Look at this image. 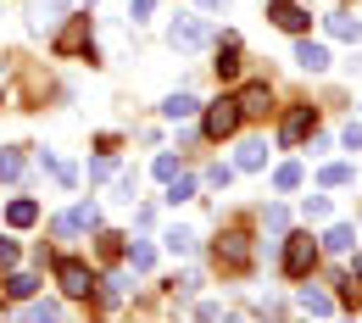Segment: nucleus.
<instances>
[{
    "label": "nucleus",
    "mask_w": 362,
    "mask_h": 323,
    "mask_svg": "<svg viewBox=\"0 0 362 323\" xmlns=\"http://www.w3.org/2000/svg\"><path fill=\"white\" fill-rule=\"evenodd\" d=\"M223 312H228L223 301H201V307H195V318H223Z\"/></svg>",
    "instance_id": "nucleus-37"
},
{
    "label": "nucleus",
    "mask_w": 362,
    "mask_h": 323,
    "mask_svg": "<svg viewBox=\"0 0 362 323\" xmlns=\"http://www.w3.org/2000/svg\"><path fill=\"white\" fill-rule=\"evenodd\" d=\"M201 6H228V0H201Z\"/></svg>",
    "instance_id": "nucleus-38"
},
{
    "label": "nucleus",
    "mask_w": 362,
    "mask_h": 323,
    "mask_svg": "<svg viewBox=\"0 0 362 323\" xmlns=\"http://www.w3.org/2000/svg\"><path fill=\"white\" fill-rule=\"evenodd\" d=\"M6 223H11V229H34V223H40V206H34L28 195H17V201L6 206Z\"/></svg>",
    "instance_id": "nucleus-12"
},
{
    "label": "nucleus",
    "mask_w": 362,
    "mask_h": 323,
    "mask_svg": "<svg viewBox=\"0 0 362 323\" xmlns=\"http://www.w3.org/2000/svg\"><path fill=\"white\" fill-rule=\"evenodd\" d=\"M34 6H40V17H67V6H73V0H34Z\"/></svg>",
    "instance_id": "nucleus-31"
},
{
    "label": "nucleus",
    "mask_w": 362,
    "mask_h": 323,
    "mask_svg": "<svg viewBox=\"0 0 362 323\" xmlns=\"http://www.w3.org/2000/svg\"><path fill=\"white\" fill-rule=\"evenodd\" d=\"M11 179H23V156L17 151H0V184H11Z\"/></svg>",
    "instance_id": "nucleus-24"
},
{
    "label": "nucleus",
    "mask_w": 362,
    "mask_h": 323,
    "mask_svg": "<svg viewBox=\"0 0 362 323\" xmlns=\"http://www.w3.org/2000/svg\"><path fill=\"white\" fill-rule=\"evenodd\" d=\"M301 312H307V318H329V312H334V301H329L323 290L307 284V290H301Z\"/></svg>",
    "instance_id": "nucleus-18"
},
{
    "label": "nucleus",
    "mask_w": 362,
    "mask_h": 323,
    "mask_svg": "<svg viewBox=\"0 0 362 323\" xmlns=\"http://www.w3.org/2000/svg\"><path fill=\"white\" fill-rule=\"evenodd\" d=\"M273 189H301V162H284V168H273Z\"/></svg>",
    "instance_id": "nucleus-22"
},
{
    "label": "nucleus",
    "mask_w": 362,
    "mask_h": 323,
    "mask_svg": "<svg viewBox=\"0 0 362 323\" xmlns=\"http://www.w3.org/2000/svg\"><path fill=\"white\" fill-rule=\"evenodd\" d=\"M151 11H156V0H129V17H134V23H145Z\"/></svg>",
    "instance_id": "nucleus-35"
},
{
    "label": "nucleus",
    "mask_w": 362,
    "mask_h": 323,
    "mask_svg": "<svg viewBox=\"0 0 362 323\" xmlns=\"http://www.w3.org/2000/svg\"><path fill=\"white\" fill-rule=\"evenodd\" d=\"M123 257H129V268H134V274H151V268H156V251H151L145 240H129V251H123Z\"/></svg>",
    "instance_id": "nucleus-19"
},
{
    "label": "nucleus",
    "mask_w": 362,
    "mask_h": 323,
    "mask_svg": "<svg viewBox=\"0 0 362 323\" xmlns=\"http://www.w3.org/2000/svg\"><path fill=\"white\" fill-rule=\"evenodd\" d=\"M6 295H17V301L34 295V278H28V274H11V278H6Z\"/></svg>",
    "instance_id": "nucleus-28"
},
{
    "label": "nucleus",
    "mask_w": 362,
    "mask_h": 323,
    "mask_svg": "<svg viewBox=\"0 0 362 323\" xmlns=\"http://www.w3.org/2000/svg\"><path fill=\"white\" fill-rule=\"evenodd\" d=\"M206 40H212V28H206V23L195 17V11H179V17L168 23V45L184 50V56H189V50H201Z\"/></svg>",
    "instance_id": "nucleus-1"
},
{
    "label": "nucleus",
    "mask_w": 362,
    "mask_h": 323,
    "mask_svg": "<svg viewBox=\"0 0 362 323\" xmlns=\"http://www.w3.org/2000/svg\"><path fill=\"white\" fill-rule=\"evenodd\" d=\"M56 56H90L95 61V45H90V17H73L62 34H56Z\"/></svg>",
    "instance_id": "nucleus-5"
},
{
    "label": "nucleus",
    "mask_w": 362,
    "mask_h": 323,
    "mask_svg": "<svg viewBox=\"0 0 362 323\" xmlns=\"http://www.w3.org/2000/svg\"><path fill=\"white\" fill-rule=\"evenodd\" d=\"M40 162H45V173H50V179H56L62 189H73V184H78V168H73V162H62V156H50V151L40 156Z\"/></svg>",
    "instance_id": "nucleus-17"
},
{
    "label": "nucleus",
    "mask_w": 362,
    "mask_h": 323,
    "mask_svg": "<svg viewBox=\"0 0 362 323\" xmlns=\"http://www.w3.org/2000/svg\"><path fill=\"white\" fill-rule=\"evenodd\" d=\"M357 278H362V251H357Z\"/></svg>",
    "instance_id": "nucleus-39"
},
{
    "label": "nucleus",
    "mask_w": 362,
    "mask_h": 323,
    "mask_svg": "<svg viewBox=\"0 0 362 323\" xmlns=\"http://www.w3.org/2000/svg\"><path fill=\"white\" fill-rule=\"evenodd\" d=\"M268 17H273V28H284V34H307V23H313V17H307L296 0H273Z\"/></svg>",
    "instance_id": "nucleus-8"
},
{
    "label": "nucleus",
    "mask_w": 362,
    "mask_h": 323,
    "mask_svg": "<svg viewBox=\"0 0 362 323\" xmlns=\"http://www.w3.org/2000/svg\"><path fill=\"white\" fill-rule=\"evenodd\" d=\"M212 67H218V78H234V73H240V40H234V34L218 45V61H212Z\"/></svg>",
    "instance_id": "nucleus-15"
},
{
    "label": "nucleus",
    "mask_w": 362,
    "mask_h": 323,
    "mask_svg": "<svg viewBox=\"0 0 362 323\" xmlns=\"http://www.w3.org/2000/svg\"><path fill=\"white\" fill-rule=\"evenodd\" d=\"M84 229H100V212H95V206H73V212L50 218V234H56V240H73V234H84Z\"/></svg>",
    "instance_id": "nucleus-6"
},
{
    "label": "nucleus",
    "mask_w": 362,
    "mask_h": 323,
    "mask_svg": "<svg viewBox=\"0 0 362 323\" xmlns=\"http://www.w3.org/2000/svg\"><path fill=\"white\" fill-rule=\"evenodd\" d=\"M189 195H195V179H189V173H173V179H168V201L179 206V201H189Z\"/></svg>",
    "instance_id": "nucleus-23"
},
{
    "label": "nucleus",
    "mask_w": 362,
    "mask_h": 323,
    "mask_svg": "<svg viewBox=\"0 0 362 323\" xmlns=\"http://www.w3.org/2000/svg\"><path fill=\"white\" fill-rule=\"evenodd\" d=\"M313 262H317L313 234H290V240H284V274H290V278H307V274H313Z\"/></svg>",
    "instance_id": "nucleus-3"
},
{
    "label": "nucleus",
    "mask_w": 362,
    "mask_h": 323,
    "mask_svg": "<svg viewBox=\"0 0 362 323\" xmlns=\"http://www.w3.org/2000/svg\"><path fill=\"white\" fill-rule=\"evenodd\" d=\"M323 184H329V189L351 184V168H346V162H329V168H323Z\"/></svg>",
    "instance_id": "nucleus-26"
},
{
    "label": "nucleus",
    "mask_w": 362,
    "mask_h": 323,
    "mask_svg": "<svg viewBox=\"0 0 362 323\" xmlns=\"http://www.w3.org/2000/svg\"><path fill=\"white\" fill-rule=\"evenodd\" d=\"M262 162H268V139H245V145H240V156H234V168H240V173H257Z\"/></svg>",
    "instance_id": "nucleus-11"
},
{
    "label": "nucleus",
    "mask_w": 362,
    "mask_h": 323,
    "mask_svg": "<svg viewBox=\"0 0 362 323\" xmlns=\"http://www.w3.org/2000/svg\"><path fill=\"white\" fill-rule=\"evenodd\" d=\"M28 318H62V301H34V307H28Z\"/></svg>",
    "instance_id": "nucleus-30"
},
{
    "label": "nucleus",
    "mask_w": 362,
    "mask_h": 323,
    "mask_svg": "<svg viewBox=\"0 0 362 323\" xmlns=\"http://www.w3.org/2000/svg\"><path fill=\"white\" fill-rule=\"evenodd\" d=\"M201 129H206V139H228L234 129H240V100H212L206 106V117H201Z\"/></svg>",
    "instance_id": "nucleus-2"
},
{
    "label": "nucleus",
    "mask_w": 362,
    "mask_h": 323,
    "mask_svg": "<svg viewBox=\"0 0 362 323\" xmlns=\"http://www.w3.org/2000/svg\"><path fill=\"white\" fill-rule=\"evenodd\" d=\"M323 28H329L334 40H362V17H351V11H329Z\"/></svg>",
    "instance_id": "nucleus-10"
},
{
    "label": "nucleus",
    "mask_w": 362,
    "mask_h": 323,
    "mask_svg": "<svg viewBox=\"0 0 362 323\" xmlns=\"http://www.w3.org/2000/svg\"><path fill=\"white\" fill-rule=\"evenodd\" d=\"M240 100V117H268V106H273V90L257 78V84H245V90L234 95Z\"/></svg>",
    "instance_id": "nucleus-9"
},
{
    "label": "nucleus",
    "mask_w": 362,
    "mask_h": 323,
    "mask_svg": "<svg viewBox=\"0 0 362 323\" xmlns=\"http://www.w3.org/2000/svg\"><path fill=\"white\" fill-rule=\"evenodd\" d=\"M139 189V173H117V201H134Z\"/></svg>",
    "instance_id": "nucleus-32"
},
{
    "label": "nucleus",
    "mask_w": 362,
    "mask_h": 323,
    "mask_svg": "<svg viewBox=\"0 0 362 323\" xmlns=\"http://www.w3.org/2000/svg\"><path fill=\"white\" fill-rule=\"evenodd\" d=\"M313 129H317V112H313V106H296V112L279 123V139H284V145H301Z\"/></svg>",
    "instance_id": "nucleus-7"
},
{
    "label": "nucleus",
    "mask_w": 362,
    "mask_h": 323,
    "mask_svg": "<svg viewBox=\"0 0 362 323\" xmlns=\"http://www.w3.org/2000/svg\"><path fill=\"white\" fill-rule=\"evenodd\" d=\"M206 184H212V189H228V184H234V168H228V162H218V168L206 173Z\"/></svg>",
    "instance_id": "nucleus-29"
},
{
    "label": "nucleus",
    "mask_w": 362,
    "mask_h": 323,
    "mask_svg": "<svg viewBox=\"0 0 362 323\" xmlns=\"http://www.w3.org/2000/svg\"><path fill=\"white\" fill-rule=\"evenodd\" d=\"M56 284H62V290H67L73 301H78V295H90V290H95L90 268H84L78 257H56Z\"/></svg>",
    "instance_id": "nucleus-4"
},
{
    "label": "nucleus",
    "mask_w": 362,
    "mask_h": 323,
    "mask_svg": "<svg viewBox=\"0 0 362 323\" xmlns=\"http://www.w3.org/2000/svg\"><path fill=\"white\" fill-rule=\"evenodd\" d=\"M290 229V212L284 206H268V234H284Z\"/></svg>",
    "instance_id": "nucleus-33"
},
{
    "label": "nucleus",
    "mask_w": 362,
    "mask_h": 323,
    "mask_svg": "<svg viewBox=\"0 0 362 323\" xmlns=\"http://www.w3.org/2000/svg\"><path fill=\"white\" fill-rule=\"evenodd\" d=\"M0 268H17V240H0Z\"/></svg>",
    "instance_id": "nucleus-36"
},
{
    "label": "nucleus",
    "mask_w": 362,
    "mask_h": 323,
    "mask_svg": "<svg viewBox=\"0 0 362 323\" xmlns=\"http://www.w3.org/2000/svg\"><path fill=\"white\" fill-rule=\"evenodd\" d=\"M296 67H307V73H323V67H329V50L317 45V40H301V45H296Z\"/></svg>",
    "instance_id": "nucleus-13"
},
{
    "label": "nucleus",
    "mask_w": 362,
    "mask_h": 323,
    "mask_svg": "<svg viewBox=\"0 0 362 323\" xmlns=\"http://www.w3.org/2000/svg\"><path fill=\"white\" fill-rule=\"evenodd\" d=\"M218 262H228V268H245V262H251V251H245V234H223V245H218Z\"/></svg>",
    "instance_id": "nucleus-14"
},
{
    "label": "nucleus",
    "mask_w": 362,
    "mask_h": 323,
    "mask_svg": "<svg viewBox=\"0 0 362 323\" xmlns=\"http://www.w3.org/2000/svg\"><path fill=\"white\" fill-rule=\"evenodd\" d=\"M340 145H346V151H362V123H346V134H340Z\"/></svg>",
    "instance_id": "nucleus-34"
},
{
    "label": "nucleus",
    "mask_w": 362,
    "mask_h": 323,
    "mask_svg": "<svg viewBox=\"0 0 362 323\" xmlns=\"http://www.w3.org/2000/svg\"><path fill=\"white\" fill-rule=\"evenodd\" d=\"M106 179H117V162H112V156H95L90 162V184H106Z\"/></svg>",
    "instance_id": "nucleus-25"
},
{
    "label": "nucleus",
    "mask_w": 362,
    "mask_h": 323,
    "mask_svg": "<svg viewBox=\"0 0 362 323\" xmlns=\"http://www.w3.org/2000/svg\"><path fill=\"white\" fill-rule=\"evenodd\" d=\"M162 117H173V123H179V117H195V95H168V100H162Z\"/></svg>",
    "instance_id": "nucleus-21"
},
{
    "label": "nucleus",
    "mask_w": 362,
    "mask_h": 323,
    "mask_svg": "<svg viewBox=\"0 0 362 323\" xmlns=\"http://www.w3.org/2000/svg\"><path fill=\"white\" fill-rule=\"evenodd\" d=\"M351 245H357V229H351V223H334V229L323 234V251H334V257H346Z\"/></svg>",
    "instance_id": "nucleus-16"
},
{
    "label": "nucleus",
    "mask_w": 362,
    "mask_h": 323,
    "mask_svg": "<svg viewBox=\"0 0 362 323\" xmlns=\"http://www.w3.org/2000/svg\"><path fill=\"white\" fill-rule=\"evenodd\" d=\"M301 212H307V223H323V218H329V195H307Z\"/></svg>",
    "instance_id": "nucleus-27"
},
{
    "label": "nucleus",
    "mask_w": 362,
    "mask_h": 323,
    "mask_svg": "<svg viewBox=\"0 0 362 323\" xmlns=\"http://www.w3.org/2000/svg\"><path fill=\"white\" fill-rule=\"evenodd\" d=\"M162 240H168V251H173V257H189V251H195V229H184V223H173Z\"/></svg>",
    "instance_id": "nucleus-20"
}]
</instances>
